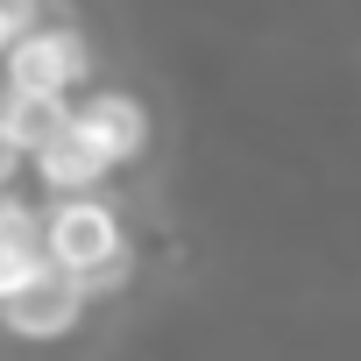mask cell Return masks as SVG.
<instances>
[{
	"label": "cell",
	"instance_id": "obj_9",
	"mask_svg": "<svg viewBox=\"0 0 361 361\" xmlns=\"http://www.w3.org/2000/svg\"><path fill=\"white\" fill-rule=\"evenodd\" d=\"M22 170H29V163H22V149H15L8 135H0V192H8V185H15V177H22Z\"/></svg>",
	"mask_w": 361,
	"mask_h": 361
},
{
	"label": "cell",
	"instance_id": "obj_1",
	"mask_svg": "<svg viewBox=\"0 0 361 361\" xmlns=\"http://www.w3.org/2000/svg\"><path fill=\"white\" fill-rule=\"evenodd\" d=\"M43 262H50L57 276H78L85 298L128 290L135 248H128L121 206H106L99 192H92V199H50V206H43Z\"/></svg>",
	"mask_w": 361,
	"mask_h": 361
},
{
	"label": "cell",
	"instance_id": "obj_2",
	"mask_svg": "<svg viewBox=\"0 0 361 361\" xmlns=\"http://www.w3.org/2000/svg\"><path fill=\"white\" fill-rule=\"evenodd\" d=\"M85 78H92V43H85V29H71V22H36V29L8 50V64H0V92L64 99V106L85 92Z\"/></svg>",
	"mask_w": 361,
	"mask_h": 361
},
{
	"label": "cell",
	"instance_id": "obj_5",
	"mask_svg": "<svg viewBox=\"0 0 361 361\" xmlns=\"http://www.w3.org/2000/svg\"><path fill=\"white\" fill-rule=\"evenodd\" d=\"M43 206H29L22 192H0V305L15 290H29L43 276Z\"/></svg>",
	"mask_w": 361,
	"mask_h": 361
},
{
	"label": "cell",
	"instance_id": "obj_7",
	"mask_svg": "<svg viewBox=\"0 0 361 361\" xmlns=\"http://www.w3.org/2000/svg\"><path fill=\"white\" fill-rule=\"evenodd\" d=\"M71 128V106L64 99H29V92H0V135H8L15 149H22V163L29 156H43L57 135Z\"/></svg>",
	"mask_w": 361,
	"mask_h": 361
},
{
	"label": "cell",
	"instance_id": "obj_8",
	"mask_svg": "<svg viewBox=\"0 0 361 361\" xmlns=\"http://www.w3.org/2000/svg\"><path fill=\"white\" fill-rule=\"evenodd\" d=\"M43 22V0H0V64H8V50Z\"/></svg>",
	"mask_w": 361,
	"mask_h": 361
},
{
	"label": "cell",
	"instance_id": "obj_6",
	"mask_svg": "<svg viewBox=\"0 0 361 361\" xmlns=\"http://www.w3.org/2000/svg\"><path fill=\"white\" fill-rule=\"evenodd\" d=\"M29 170H36V185H43L50 199H92L106 177H114V170L92 156V142H85L78 128H64L43 156H29Z\"/></svg>",
	"mask_w": 361,
	"mask_h": 361
},
{
	"label": "cell",
	"instance_id": "obj_4",
	"mask_svg": "<svg viewBox=\"0 0 361 361\" xmlns=\"http://www.w3.org/2000/svg\"><path fill=\"white\" fill-rule=\"evenodd\" d=\"M85 312H92L85 283L43 269L29 290H15L8 305H0V333H15V340H29V347H50V340H71V333L85 326Z\"/></svg>",
	"mask_w": 361,
	"mask_h": 361
},
{
	"label": "cell",
	"instance_id": "obj_3",
	"mask_svg": "<svg viewBox=\"0 0 361 361\" xmlns=\"http://www.w3.org/2000/svg\"><path fill=\"white\" fill-rule=\"evenodd\" d=\"M71 128L92 142V156H99L106 170H128V163H142V149H149V106H142L135 92H121V85L78 92V99H71Z\"/></svg>",
	"mask_w": 361,
	"mask_h": 361
}]
</instances>
